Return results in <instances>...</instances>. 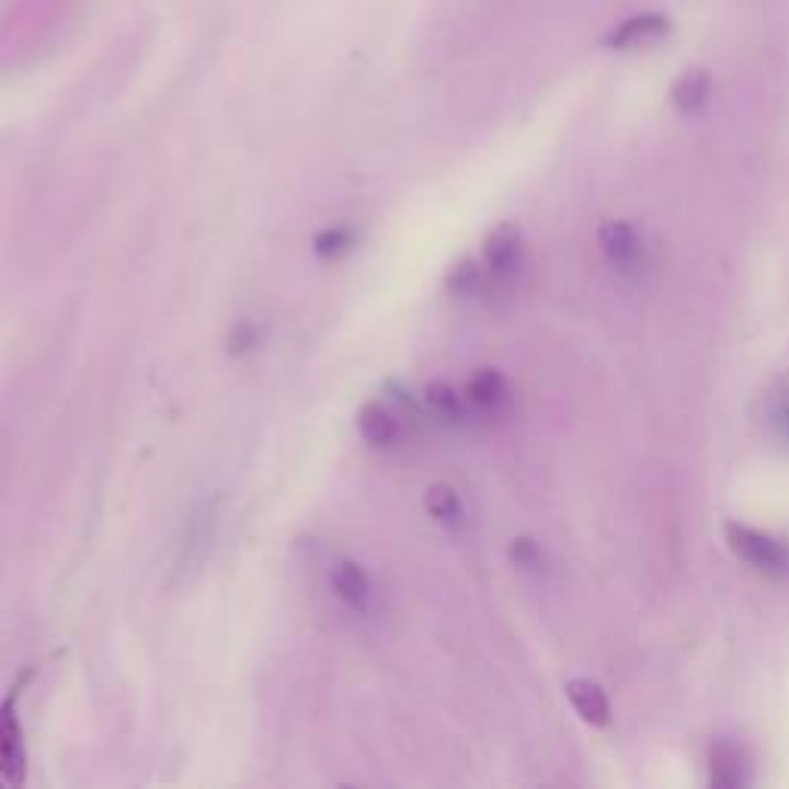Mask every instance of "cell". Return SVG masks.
Listing matches in <instances>:
<instances>
[{"mask_svg":"<svg viewBox=\"0 0 789 789\" xmlns=\"http://www.w3.org/2000/svg\"><path fill=\"white\" fill-rule=\"evenodd\" d=\"M423 401H426V408L438 420H447V423H462L466 416H469V401H466V392H460L457 386H450V382H432L423 395Z\"/></svg>","mask_w":789,"mask_h":789,"instance_id":"cell-10","label":"cell"},{"mask_svg":"<svg viewBox=\"0 0 789 789\" xmlns=\"http://www.w3.org/2000/svg\"><path fill=\"white\" fill-rule=\"evenodd\" d=\"M462 392H466V401H469L472 411L496 413L506 404V398H510V386H506V377H503L500 370L481 367V370H476L472 379L466 382Z\"/></svg>","mask_w":789,"mask_h":789,"instance_id":"cell-7","label":"cell"},{"mask_svg":"<svg viewBox=\"0 0 789 789\" xmlns=\"http://www.w3.org/2000/svg\"><path fill=\"white\" fill-rule=\"evenodd\" d=\"M355 426L370 447H395L404 435V423H401L398 411H392L382 401H367L355 416Z\"/></svg>","mask_w":789,"mask_h":789,"instance_id":"cell-5","label":"cell"},{"mask_svg":"<svg viewBox=\"0 0 789 789\" xmlns=\"http://www.w3.org/2000/svg\"><path fill=\"white\" fill-rule=\"evenodd\" d=\"M709 771H712V784L716 787H737L743 780V756L734 743H719L712 750V762H709Z\"/></svg>","mask_w":789,"mask_h":789,"instance_id":"cell-12","label":"cell"},{"mask_svg":"<svg viewBox=\"0 0 789 789\" xmlns=\"http://www.w3.org/2000/svg\"><path fill=\"white\" fill-rule=\"evenodd\" d=\"M709 96V78L704 71H688L682 81L673 87V102L682 112H697Z\"/></svg>","mask_w":789,"mask_h":789,"instance_id":"cell-13","label":"cell"},{"mask_svg":"<svg viewBox=\"0 0 789 789\" xmlns=\"http://www.w3.org/2000/svg\"><path fill=\"white\" fill-rule=\"evenodd\" d=\"M231 343H238L231 345V352H244V348H253V345L260 343V336H256L253 324H238V330L231 333Z\"/></svg>","mask_w":789,"mask_h":789,"instance_id":"cell-17","label":"cell"},{"mask_svg":"<svg viewBox=\"0 0 789 789\" xmlns=\"http://www.w3.org/2000/svg\"><path fill=\"white\" fill-rule=\"evenodd\" d=\"M512 559L518 561L522 568H530V564H537V559H540V549H537L534 540L518 537V540H512Z\"/></svg>","mask_w":789,"mask_h":789,"instance_id":"cell-16","label":"cell"},{"mask_svg":"<svg viewBox=\"0 0 789 789\" xmlns=\"http://www.w3.org/2000/svg\"><path fill=\"white\" fill-rule=\"evenodd\" d=\"M352 247H355V235L345 226H330V229H321L312 238V250L321 260H336V256L348 253Z\"/></svg>","mask_w":789,"mask_h":789,"instance_id":"cell-14","label":"cell"},{"mask_svg":"<svg viewBox=\"0 0 789 789\" xmlns=\"http://www.w3.org/2000/svg\"><path fill=\"white\" fill-rule=\"evenodd\" d=\"M666 32H670V22H666V19L660 16V13H644V16L626 19L620 28H614L608 37V44L614 49L648 47V44L660 41Z\"/></svg>","mask_w":789,"mask_h":789,"instance_id":"cell-8","label":"cell"},{"mask_svg":"<svg viewBox=\"0 0 789 789\" xmlns=\"http://www.w3.org/2000/svg\"><path fill=\"white\" fill-rule=\"evenodd\" d=\"M774 420H777L780 426L787 428V435H789V389H787V392H780V401H777V411H774Z\"/></svg>","mask_w":789,"mask_h":789,"instance_id":"cell-18","label":"cell"},{"mask_svg":"<svg viewBox=\"0 0 789 789\" xmlns=\"http://www.w3.org/2000/svg\"><path fill=\"white\" fill-rule=\"evenodd\" d=\"M423 506H426L428 518H435L438 525L454 527L462 522L460 493L454 491L447 481H435V484H428L426 493H423Z\"/></svg>","mask_w":789,"mask_h":789,"instance_id":"cell-11","label":"cell"},{"mask_svg":"<svg viewBox=\"0 0 789 789\" xmlns=\"http://www.w3.org/2000/svg\"><path fill=\"white\" fill-rule=\"evenodd\" d=\"M34 670H22L19 678L10 685L7 697L0 700V780L22 787L28 771V750H25V728L19 722V697L28 688Z\"/></svg>","mask_w":789,"mask_h":789,"instance_id":"cell-1","label":"cell"},{"mask_svg":"<svg viewBox=\"0 0 789 789\" xmlns=\"http://www.w3.org/2000/svg\"><path fill=\"white\" fill-rule=\"evenodd\" d=\"M598 247H602V253L608 256L614 265H636L641 260V238L639 231L632 229L629 222L624 219H608V222H602V229H598Z\"/></svg>","mask_w":789,"mask_h":789,"instance_id":"cell-6","label":"cell"},{"mask_svg":"<svg viewBox=\"0 0 789 789\" xmlns=\"http://www.w3.org/2000/svg\"><path fill=\"white\" fill-rule=\"evenodd\" d=\"M724 542L740 561H746L750 568H756L762 574H784L787 571V546L765 530L740 525V522H728L724 525Z\"/></svg>","mask_w":789,"mask_h":789,"instance_id":"cell-2","label":"cell"},{"mask_svg":"<svg viewBox=\"0 0 789 789\" xmlns=\"http://www.w3.org/2000/svg\"><path fill=\"white\" fill-rule=\"evenodd\" d=\"M484 287V272L476 260H462L447 275V290L454 296H476Z\"/></svg>","mask_w":789,"mask_h":789,"instance_id":"cell-15","label":"cell"},{"mask_svg":"<svg viewBox=\"0 0 789 789\" xmlns=\"http://www.w3.org/2000/svg\"><path fill=\"white\" fill-rule=\"evenodd\" d=\"M568 700L574 704V709L580 712L583 722L595 724V728H605L610 722V704L608 694L598 688L595 682H586V678H571L568 685Z\"/></svg>","mask_w":789,"mask_h":789,"instance_id":"cell-9","label":"cell"},{"mask_svg":"<svg viewBox=\"0 0 789 789\" xmlns=\"http://www.w3.org/2000/svg\"><path fill=\"white\" fill-rule=\"evenodd\" d=\"M522 256H525V247H522V235L515 226H496V229L484 238L481 247V260H484V272L496 281L512 278L518 268H522Z\"/></svg>","mask_w":789,"mask_h":789,"instance_id":"cell-3","label":"cell"},{"mask_svg":"<svg viewBox=\"0 0 789 789\" xmlns=\"http://www.w3.org/2000/svg\"><path fill=\"white\" fill-rule=\"evenodd\" d=\"M330 590L345 608L355 610V614H367L374 605V583L358 561H336L333 571H330Z\"/></svg>","mask_w":789,"mask_h":789,"instance_id":"cell-4","label":"cell"}]
</instances>
